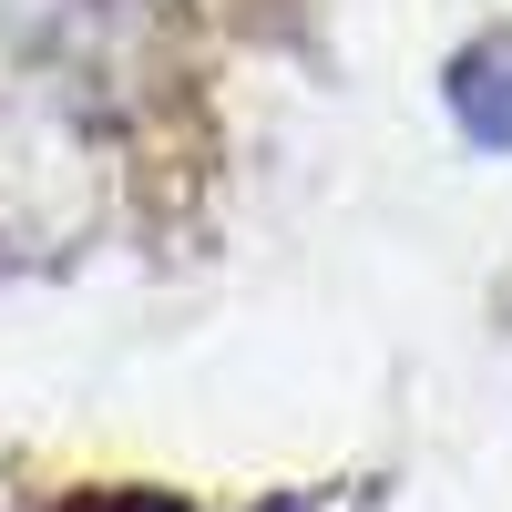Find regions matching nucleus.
Masks as SVG:
<instances>
[{
	"label": "nucleus",
	"mask_w": 512,
	"mask_h": 512,
	"mask_svg": "<svg viewBox=\"0 0 512 512\" xmlns=\"http://www.w3.org/2000/svg\"><path fill=\"white\" fill-rule=\"evenodd\" d=\"M441 103H451V123H461L482 154H512V31L461 41L451 72H441Z\"/></svg>",
	"instance_id": "1"
},
{
	"label": "nucleus",
	"mask_w": 512,
	"mask_h": 512,
	"mask_svg": "<svg viewBox=\"0 0 512 512\" xmlns=\"http://www.w3.org/2000/svg\"><path fill=\"white\" fill-rule=\"evenodd\" d=\"M72 512H185V502H154V492H93V502H72Z\"/></svg>",
	"instance_id": "2"
}]
</instances>
